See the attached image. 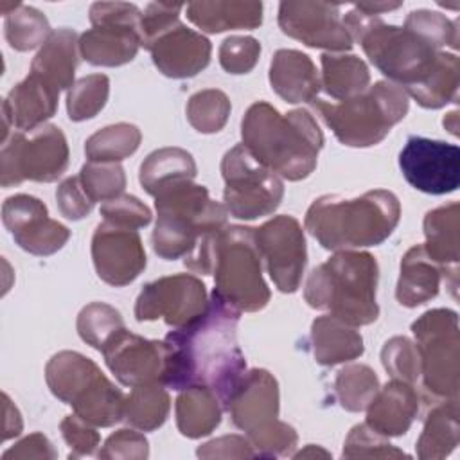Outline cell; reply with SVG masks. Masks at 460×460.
<instances>
[{
    "label": "cell",
    "mask_w": 460,
    "mask_h": 460,
    "mask_svg": "<svg viewBox=\"0 0 460 460\" xmlns=\"http://www.w3.org/2000/svg\"><path fill=\"white\" fill-rule=\"evenodd\" d=\"M239 316L241 311L212 291L201 316L165 336L171 347L165 386H205L225 404L246 372V359L237 345Z\"/></svg>",
    "instance_id": "obj_1"
},
{
    "label": "cell",
    "mask_w": 460,
    "mask_h": 460,
    "mask_svg": "<svg viewBox=\"0 0 460 460\" xmlns=\"http://www.w3.org/2000/svg\"><path fill=\"white\" fill-rule=\"evenodd\" d=\"M241 138L259 164L289 181L307 178L323 147V133L311 111L291 110L282 115L264 101L246 110Z\"/></svg>",
    "instance_id": "obj_2"
},
{
    "label": "cell",
    "mask_w": 460,
    "mask_h": 460,
    "mask_svg": "<svg viewBox=\"0 0 460 460\" xmlns=\"http://www.w3.org/2000/svg\"><path fill=\"white\" fill-rule=\"evenodd\" d=\"M401 217L397 196L374 189L359 198L320 196L305 212V230L325 250H356L377 246L395 230Z\"/></svg>",
    "instance_id": "obj_3"
},
{
    "label": "cell",
    "mask_w": 460,
    "mask_h": 460,
    "mask_svg": "<svg viewBox=\"0 0 460 460\" xmlns=\"http://www.w3.org/2000/svg\"><path fill=\"white\" fill-rule=\"evenodd\" d=\"M377 279L374 255L340 250L309 273L304 298L313 309L329 311L349 325H368L379 316Z\"/></svg>",
    "instance_id": "obj_4"
},
{
    "label": "cell",
    "mask_w": 460,
    "mask_h": 460,
    "mask_svg": "<svg viewBox=\"0 0 460 460\" xmlns=\"http://www.w3.org/2000/svg\"><path fill=\"white\" fill-rule=\"evenodd\" d=\"M352 41H358L374 66L404 92L417 86L435 68L442 50L406 27L388 25L358 7L343 18Z\"/></svg>",
    "instance_id": "obj_5"
},
{
    "label": "cell",
    "mask_w": 460,
    "mask_h": 460,
    "mask_svg": "<svg viewBox=\"0 0 460 460\" xmlns=\"http://www.w3.org/2000/svg\"><path fill=\"white\" fill-rule=\"evenodd\" d=\"M156 225L153 250L165 261L187 257L203 239L226 226V208L208 196L207 187L180 181L155 196Z\"/></svg>",
    "instance_id": "obj_6"
},
{
    "label": "cell",
    "mask_w": 460,
    "mask_h": 460,
    "mask_svg": "<svg viewBox=\"0 0 460 460\" xmlns=\"http://www.w3.org/2000/svg\"><path fill=\"white\" fill-rule=\"evenodd\" d=\"M311 104L343 146L370 147L404 119L410 101L401 86L377 81L350 99L329 102L316 97Z\"/></svg>",
    "instance_id": "obj_7"
},
{
    "label": "cell",
    "mask_w": 460,
    "mask_h": 460,
    "mask_svg": "<svg viewBox=\"0 0 460 460\" xmlns=\"http://www.w3.org/2000/svg\"><path fill=\"white\" fill-rule=\"evenodd\" d=\"M253 230L226 225L212 237L208 248V275H214V293L241 313L264 309L271 296L262 279Z\"/></svg>",
    "instance_id": "obj_8"
},
{
    "label": "cell",
    "mask_w": 460,
    "mask_h": 460,
    "mask_svg": "<svg viewBox=\"0 0 460 460\" xmlns=\"http://www.w3.org/2000/svg\"><path fill=\"white\" fill-rule=\"evenodd\" d=\"M411 331L420 356L424 388L437 399H456L460 390V331L451 309H429Z\"/></svg>",
    "instance_id": "obj_9"
},
{
    "label": "cell",
    "mask_w": 460,
    "mask_h": 460,
    "mask_svg": "<svg viewBox=\"0 0 460 460\" xmlns=\"http://www.w3.org/2000/svg\"><path fill=\"white\" fill-rule=\"evenodd\" d=\"M68 155L66 137L54 124L16 131L0 151V183L7 189L25 180L56 181L68 167Z\"/></svg>",
    "instance_id": "obj_10"
},
{
    "label": "cell",
    "mask_w": 460,
    "mask_h": 460,
    "mask_svg": "<svg viewBox=\"0 0 460 460\" xmlns=\"http://www.w3.org/2000/svg\"><path fill=\"white\" fill-rule=\"evenodd\" d=\"M221 174L225 180V208L237 219L270 216L284 198L282 180L259 164L243 144L225 153Z\"/></svg>",
    "instance_id": "obj_11"
},
{
    "label": "cell",
    "mask_w": 460,
    "mask_h": 460,
    "mask_svg": "<svg viewBox=\"0 0 460 460\" xmlns=\"http://www.w3.org/2000/svg\"><path fill=\"white\" fill-rule=\"evenodd\" d=\"M142 11L128 2H95L90 7L92 29L79 36V54L95 66H120L135 59Z\"/></svg>",
    "instance_id": "obj_12"
},
{
    "label": "cell",
    "mask_w": 460,
    "mask_h": 460,
    "mask_svg": "<svg viewBox=\"0 0 460 460\" xmlns=\"http://www.w3.org/2000/svg\"><path fill=\"white\" fill-rule=\"evenodd\" d=\"M205 284L190 273H176L147 282L137 296L135 318L151 322L164 318L171 327L196 320L207 309Z\"/></svg>",
    "instance_id": "obj_13"
},
{
    "label": "cell",
    "mask_w": 460,
    "mask_h": 460,
    "mask_svg": "<svg viewBox=\"0 0 460 460\" xmlns=\"http://www.w3.org/2000/svg\"><path fill=\"white\" fill-rule=\"evenodd\" d=\"M255 244L266 270L282 293H295L300 288L307 262L305 237L293 216H275L253 230Z\"/></svg>",
    "instance_id": "obj_14"
},
{
    "label": "cell",
    "mask_w": 460,
    "mask_h": 460,
    "mask_svg": "<svg viewBox=\"0 0 460 460\" xmlns=\"http://www.w3.org/2000/svg\"><path fill=\"white\" fill-rule=\"evenodd\" d=\"M399 167L413 189L433 196L449 194L460 183V149L456 144L411 135L399 153Z\"/></svg>",
    "instance_id": "obj_15"
},
{
    "label": "cell",
    "mask_w": 460,
    "mask_h": 460,
    "mask_svg": "<svg viewBox=\"0 0 460 460\" xmlns=\"http://www.w3.org/2000/svg\"><path fill=\"white\" fill-rule=\"evenodd\" d=\"M108 368L124 386L149 383L165 385L171 347L167 341L147 340L126 327L120 329L101 350Z\"/></svg>",
    "instance_id": "obj_16"
},
{
    "label": "cell",
    "mask_w": 460,
    "mask_h": 460,
    "mask_svg": "<svg viewBox=\"0 0 460 460\" xmlns=\"http://www.w3.org/2000/svg\"><path fill=\"white\" fill-rule=\"evenodd\" d=\"M279 27L293 40L329 52L350 50L354 41L343 25L340 5L327 2H280Z\"/></svg>",
    "instance_id": "obj_17"
},
{
    "label": "cell",
    "mask_w": 460,
    "mask_h": 460,
    "mask_svg": "<svg viewBox=\"0 0 460 460\" xmlns=\"http://www.w3.org/2000/svg\"><path fill=\"white\" fill-rule=\"evenodd\" d=\"M4 226L14 243L32 255H52L70 239V230L49 217L41 199L31 194H16L2 205Z\"/></svg>",
    "instance_id": "obj_18"
},
{
    "label": "cell",
    "mask_w": 460,
    "mask_h": 460,
    "mask_svg": "<svg viewBox=\"0 0 460 460\" xmlns=\"http://www.w3.org/2000/svg\"><path fill=\"white\" fill-rule=\"evenodd\" d=\"M92 261L101 280L122 288L146 268V250L137 230L99 223L92 237Z\"/></svg>",
    "instance_id": "obj_19"
},
{
    "label": "cell",
    "mask_w": 460,
    "mask_h": 460,
    "mask_svg": "<svg viewBox=\"0 0 460 460\" xmlns=\"http://www.w3.org/2000/svg\"><path fill=\"white\" fill-rule=\"evenodd\" d=\"M147 50L155 66L167 77L187 79L201 72L210 63V41L183 23H176L160 38H156Z\"/></svg>",
    "instance_id": "obj_20"
},
{
    "label": "cell",
    "mask_w": 460,
    "mask_h": 460,
    "mask_svg": "<svg viewBox=\"0 0 460 460\" xmlns=\"http://www.w3.org/2000/svg\"><path fill=\"white\" fill-rule=\"evenodd\" d=\"M223 408L234 426L243 431L255 429L279 417V383L268 370L252 368L244 372Z\"/></svg>",
    "instance_id": "obj_21"
},
{
    "label": "cell",
    "mask_w": 460,
    "mask_h": 460,
    "mask_svg": "<svg viewBox=\"0 0 460 460\" xmlns=\"http://www.w3.org/2000/svg\"><path fill=\"white\" fill-rule=\"evenodd\" d=\"M58 101L59 90H56L38 75L29 74L23 81L11 88L2 102V142L9 137L11 126L18 131H31L38 126H43L45 120L54 117V113L58 111Z\"/></svg>",
    "instance_id": "obj_22"
},
{
    "label": "cell",
    "mask_w": 460,
    "mask_h": 460,
    "mask_svg": "<svg viewBox=\"0 0 460 460\" xmlns=\"http://www.w3.org/2000/svg\"><path fill=\"white\" fill-rule=\"evenodd\" d=\"M419 413V394L401 379H392L377 390L367 406V424L383 437L404 435Z\"/></svg>",
    "instance_id": "obj_23"
},
{
    "label": "cell",
    "mask_w": 460,
    "mask_h": 460,
    "mask_svg": "<svg viewBox=\"0 0 460 460\" xmlns=\"http://www.w3.org/2000/svg\"><path fill=\"white\" fill-rule=\"evenodd\" d=\"M270 84L273 92L289 104L313 102L322 88L313 59L295 49H280L273 54Z\"/></svg>",
    "instance_id": "obj_24"
},
{
    "label": "cell",
    "mask_w": 460,
    "mask_h": 460,
    "mask_svg": "<svg viewBox=\"0 0 460 460\" xmlns=\"http://www.w3.org/2000/svg\"><path fill=\"white\" fill-rule=\"evenodd\" d=\"M442 279L446 282L449 279L444 268L428 255L424 244H415L404 253L401 261L395 298L404 307H417L438 295ZM449 288L455 295L456 288L451 284V280Z\"/></svg>",
    "instance_id": "obj_25"
},
{
    "label": "cell",
    "mask_w": 460,
    "mask_h": 460,
    "mask_svg": "<svg viewBox=\"0 0 460 460\" xmlns=\"http://www.w3.org/2000/svg\"><path fill=\"white\" fill-rule=\"evenodd\" d=\"M79 38L72 29H56L31 63V74L56 90H70L79 63Z\"/></svg>",
    "instance_id": "obj_26"
},
{
    "label": "cell",
    "mask_w": 460,
    "mask_h": 460,
    "mask_svg": "<svg viewBox=\"0 0 460 460\" xmlns=\"http://www.w3.org/2000/svg\"><path fill=\"white\" fill-rule=\"evenodd\" d=\"M460 205L451 201L447 205L429 210L424 217L426 252L447 273L451 284L456 288L458 259H460Z\"/></svg>",
    "instance_id": "obj_27"
},
{
    "label": "cell",
    "mask_w": 460,
    "mask_h": 460,
    "mask_svg": "<svg viewBox=\"0 0 460 460\" xmlns=\"http://www.w3.org/2000/svg\"><path fill=\"white\" fill-rule=\"evenodd\" d=\"M311 345L316 363L323 367H334L338 363L352 361L365 350L363 338L354 325L343 320L323 314L311 325Z\"/></svg>",
    "instance_id": "obj_28"
},
{
    "label": "cell",
    "mask_w": 460,
    "mask_h": 460,
    "mask_svg": "<svg viewBox=\"0 0 460 460\" xmlns=\"http://www.w3.org/2000/svg\"><path fill=\"white\" fill-rule=\"evenodd\" d=\"M187 18L205 32L217 34L234 29H257L262 23L261 2H190Z\"/></svg>",
    "instance_id": "obj_29"
},
{
    "label": "cell",
    "mask_w": 460,
    "mask_h": 460,
    "mask_svg": "<svg viewBox=\"0 0 460 460\" xmlns=\"http://www.w3.org/2000/svg\"><path fill=\"white\" fill-rule=\"evenodd\" d=\"M196 172V162L189 151L181 147H162L146 156L138 180L142 189L155 198L158 192L180 181H192Z\"/></svg>",
    "instance_id": "obj_30"
},
{
    "label": "cell",
    "mask_w": 460,
    "mask_h": 460,
    "mask_svg": "<svg viewBox=\"0 0 460 460\" xmlns=\"http://www.w3.org/2000/svg\"><path fill=\"white\" fill-rule=\"evenodd\" d=\"M219 402V397L205 386H189L180 390L174 402L178 431L187 438L210 435L221 422Z\"/></svg>",
    "instance_id": "obj_31"
},
{
    "label": "cell",
    "mask_w": 460,
    "mask_h": 460,
    "mask_svg": "<svg viewBox=\"0 0 460 460\" xmlns=\"http://www.w3.org/2000/svg\"><path fill=\"white\" fill-rule=\"evenodd\" d=\"M101 374V368L75 350L54 354L45 367V379L54 397L72 404L75 397Z\"/></svg>",
    "instance_id": "obj_32"
},
{
    "label": "cell",
    "mask_w": 460,
    "mask_h": 460,
    "mask_svg": "<svg viewBox=\"0 0 460 460\" xmlns=\"http://www.w3.org/2000/svg\"><path fill=\"white\" fill-rule=\"evenodd\" d=\"M458 402L456 399H444L424 419V428L415 446L417 456L422 460L446 458L458 446Z\"/></svg>",
    "instance_id": "obj_33"
},
{
    "label": "cell",
    "mask_w": 460,
    "mask_h": 460,
    "mask_svg": "<svg viewBox=\"0 0 460 460\" xmlns=\"http://www.w3.org/2000/svg\"><path fill=\"white\" fill-rule=\"evenodd\" d=\"M322 88L336 101L350 99L370 84V72L363 59L354 54L325 52L320 56Z\"/></svg>",
    "instance_id": "obj_34"
},
{
    "label": "cell",
    "mask_w": 460,
    "mask_h": 460,
    "mask_svg": "<svg viewBox=\"0 0 460 460\" xmlns=\"http://www.w3.org/2000/svg\"><path fill=\"white\" fill-rule=\"evenodd\" d=\"M458 81L460 66L456 54L442 50L435 68L424 77V81L408 90L406 95L413 97L422 108L437 110L458 99Z\"/></svg>",
    "instance_id": "obj_35"
},
{
    "label": "cell",
    "mask_w": 460,
    "mask_h": 460,
    "mask_svg": "<svg viewBox=\"0 0 460 460\" xmlns=\"http://www.w3.org/2000/svg\"><path fill=\"white\" fill-rule=\"evenodd\" d=\"M171 410V399L164 385L149 383L133 386L126 397L124 419L129 426L140 431H153L160 428Z\"/></svg>",
    "instance_id": "obj_36"
},
{
    "label": "cell",
    "mask_w": 460,
    "mask_h": 460,
    "mask_svg": "<svg viewBox=\"0 0 460 460\" xmlns=\"http://www.w3.org/2000/svg\"><path fill=\"white\" fill-rule=\"evenodd\" d=\"M142 140V133L135 124L117 122L95 131L84 142L88 162H120L131 156Z\"/></svg>",
    "instance_id": "obj_37"
},
{
    "label": "cell",
    "mask_w": 460,
    "mask_h": 460,
    "mask_svg": "<svg viewBox=\"0 0 460 460\" xmlns=\"http://www.w3.org/2000/svg\"><path fill=\"white\" fill-rule=\"evenodd\" d=\"M4 32L7 43L14 50L27 52L43 45L52 31L43 13H40L36 7L18 4L5 14Z\"/></svg>",
    "instance_id": "obj_38"
},
{
    "label": "cell",
    "mask_w": 460,
    "mask_h": 460,
    "mask_svg": "<svg viewBox=\"0 0 460 460\" xmlns=\"http://www.w3.org/2000/svg\"><path fill=\"white\" fill-rule=\"evenodd\" d=\"M379 390V379L368 365L343 367L334 379V394L347 411H363Z\"/></svg>",
    "instance_id": "obj_39"
},
{
    "label": "cell",
    "mask_w": 460,
    "mask_h": 460,
    "mask_svg": "<svg viewBox=\"0 0 460 460\" xmlns=\"http://www.w3.org/2000/svg\"><path fill=\"white\" fill-rule=\"evenodd\" d=\"M232 104L225 92L217 88H207L190 95L185 113L189 124L205 135L217 133L225 128Z\"/></svg>",
    "instance_id": "obj_40"
},
{
    "label": "cell",
    "mask_w": 460,
    "mask_h": 460,
    "mask_svg": "<svg viewBox=\"0 0 460 460\" xmlns=\"http://www.w3.org/2000/svg\"><path fill=\"white\" fill-rule=\"evenodd\" d=\"M120 329H124L120 313L104 302H92L77 314V332L81 340L97 350H102Z\"/></svg>",
    "instance_id": "obj_41"
},
{
    "label": "cell",
    "mask_w": 460,
    "mask_h": 460,
    "mask_svg": "<svg viewBox=\"0 0 460 460\" xmlns=\"http://www.w3.org/2000/svg\"><path fill=\"white\" fill-rule=\"evenodd\" d=\"M110 95V79L104 74H90L74 83L66 93L68 119L81 122L95 117Z\"/></svg>",
    "instance_id": "obj_42"
},
{
    "label": "cell",
    "mask_w": 460,
    "mask_h": 460,
    "mask_svg": "<svg viewBox=\"0 0 460 460\" xmlns=\"http://www.w3.org/2000/svg\"><path fill=\"white\" fill-rule=\"evenodd\" d=\"M77 176L93 203L120 196L126 187V174L119 162H86Z\"/></svg>",
    "instance_id": "obj_43"
},
{
    "label": "cell",
    "mask_w": 460,
    "mask_h": 460,
    "mask_svg": "<svg viewBox=\"0 0 460 460\" xmlns=\"http://www.w3.org/2000/svg\"><path fill=\"white\" fill-rule=\"evenodd\" d=\"M404 27L424 38L437 50H442L444 47H458V23L451 22L442 13L428 9L411 11L406 16Z\"/></svg>",
    "instance_id": "obj_44"
},
{
    "label": "cell",
    "mask_w": 460,
    "mask_h": 460,
    "mask_svg": "<svg viewBox=\"0 0 460 460\" xmlns=\"http://www.w3.org/2000/svg\"><path fill=\"white\" fill-rule=\"evenodd\" d=\"M246 438L253 447L255 456L261 458H275L288 456L295 449L298 442V435L293 426L275 419L255 429L246 431Z\"/></svg>",
    "instance_id": "obj_45"
},
{
    "label": "cell",
    "mask_w": 460,
    "mask_h": 460,
    "mask_svg": "<svg viewBox=\"0 0 460 460\" xmlns=\"http://www.w3.org/2000/svg\"><path fill=\"white\" fill-rule=\"evenodd\" d=\"M381 363L394 379L413 385L420 377L419 349L406 336H394L383 345Z\"/></svg>",
    "instance_id": "obj_46"
},
{
    "label": "cell",
    "mask_w": 460,
    "mask_h": 460,
    "mask_svg": "<svg viewBox=\"0 0 460 460\" xmlns=\"http://www.w3.org/2000/svg\"><path fill=\"white\" fill-rule=\"evenodd\" d=\"M343 458H410L392 446L386 437L374 431L367 422L356 424L343 444Z\"/></svg>",
    "instance_id": "obj_47"
},
{
    "label": "cell",
    "mask_w": 460,
    "mask_h": 460,
    "mask_svg": "<svg viewBox=\"0 0 460 460\" xmlns=\"http://www.w3.org/2000/svg\"><path fill=\"white\" fill-rule=\"evenodd\" d=\"M261 56V43L252 36H228L219 47V63L228 74H248Z\"/></svg>",
    "instance_id": "obj_48"
},
{
    "label": "cell",
    "mask_w": 460,
    "mask_h": 460,
    "mask_svg": "<svg viewBox=\"0 0 460 460\" xmlns=\"http://www.w3.org/2000/svg\"><path fill=\"white\" fill-rule=\"evenodd\" d=\"M101 214L104 221L133 230L147 226L153 217L149 207L131 194H120L110 201H104Z\"/></svg>",
    "instance_id": "obj_49"
},
{
    "label": "cell",
    "mask_w": 460,
    "mask_h": 460,
    "mask_svg": "<svg viewBox=\"0 0 460 460\" xmlns=\"http://www.w3.org/2000/svg\"><path fill=\"white\" fill-rule=\"evenodd\" d=\"M183 7H185L183 4H167V2L149 4L144 9L142 20H140L142 47L147 49L156 38H160L164 32L174 27L178 23V16Z\"/></svg>",
    "instance_id": "obj_50"
},
{
    "label": "cell",
    "mask_w": 460,
    "mask_h": 460,
    "mask_svg": "<svg viewBox=\"0 0 460 460\" xmlns=\"http://www.w3.org/2000/svg\"><path fill=\"white\" fill-rule=\"evenodd\" d=\"M61 435L65 442L70 447L68 458H81V456H90L95 453L101 437L95 431V426L81 419L77 413L66 415L61 424H59Z\"/></svg>",
    "instance_id": "obj_51"
},
{
    "label": "cell",
    "mask_w": 460,
    "mask_h": 460,
    "mask_svg": "<svg viewBox=\"0 0 460 460\" xmlns=\"http://www.w3.org/2000/svg\"><path fill=\"white\" fill-rule=\"evenodd\" d=\"M149 455L147 438L135 429H119L110 435L97 453L99 458H129V460H144Z\"/></svg>",
    "instance_id": "obj_52"
},
{
    "label": "cell",
    "mask_w": 460,
    "mask_h": 460,
    "mask_svg": "<svg viewBox=\"0 0 460 460\" xmlns=\"http://www.w3.org/2000/svg\"><path fill=\"white\" fill-rule=\"evenodd\" d=\"M56 201L61 216L70 221H79L86 217L95 205L83 189L79 176H68L59 183L56 190Z\"/></svg>",
    "instance_id": "obj_53"
},
{
    "label": "cell",
    "mask_w": 460,
    "mask_h": 460,
    "mask_svg": "<svg viewBox=\"0 0 460 460\" xmlns=\"http://www.w3.org/2000/svg\"><path fill=\"white\" fill-rule=\"evenodd\" d=\"M196 455L199 458H255L252 444L241 435H225L201 444Z\"/></svg>",
    "instance_id": "obj_54"
},
{
    "label": "cell",
    "mask_w": 460,
    "mask_h": 460,
    "mask_svg": "<svg viewBox=\"0 0 460 460\" xmlns=\"http://www.w3.org/2000/svg\"><path fill=\"white\" fill-rule=\"evenodd\" d=\"M58 453L43 433H32L18 444L4 451L2 460H25V458H56Z\"/></svg>",
    "instance_id": "obj_55"
},
{
    "label": "cell",
    "mask_w": 460,
    "mask_h": 460,
    "mask_svg": "<svg viewBox=\"0 0 460 460\" xmlns=\"http://www.w3.org/2000/svg\"><path fill=\"white\" fill-rule=\"evenodd\" d=\"M2 397H4V415H5V419H4V437H2V440H7V438H13V437L20 435L23 424H22L20 411H18V408L11 402L9 395L4 394Z\"/></svg>",
    "instance_id": "obj_56"
},
{
    "label": "cell",
    "mask_w": 460,
    "mask_h": 460,
    "mask_svg": "<svg viewBox=\"0 0 460 460\" xmlns=\"http://www.w3.org/2000/svg\"><path fill=\"white\" fill-rule=\"evenodd\" d=\"M354 7H358L359 11L372 14V16H379V13H386V11H394L397 7H401V2L395 4H356Z\"/></svg>",
    "instance_id": "obj_57"
},
{
    "label": "cell",
    "mask_w": 460,
    "mask_h": 460,
    "mask_svg": "<svg viewBox=\"0 0 460 460\" xmlns=\"http://www.w3.org/2000/svg\"><path fill=\"white\" fill-rule=\"evenodd\" d=\"M331 456L325 449H320V447H316V446H313V444H309L305 449H302V451H298V453H295L293 456L295 458H305V456Z\"/></svg>",
    "instance_id": "obj_58"
},
{
    "label": "cell",
    "mask_w": 460,
    "mask_h": 460,
    "mask_svg": "<svg viewBox=\"0 0 460 460\" xmlns=\"http://www.w3.org/2000/svg\"><path fill=\"white\" fill-rule=\"evenodd\" d=\"M456 120H458V111H451V113H447L446 117H444V126L449 129V133H453V135H458V131H456Z\"/></svg>",
    "instance_id": "obj_59"
}]
</instances>
